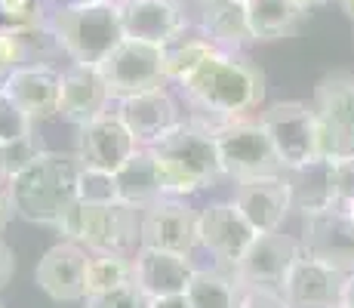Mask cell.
I'll return each instance as SVG.
<instances>
[{
	"instance_id": "ba28073f",
	"label": "cell",
	"mask_w": 354,
	"mask_h": 308,
	"mask_svg": "<svg viewBox=\"0 0 354 308\" xmlns=\"http://www.w3.org/2000/svg\"><path fill=\"white\" fill-rule=\"evenodd\" d=\"M102 78L108 84L111 99H127V96L145 93V90H158L167 87V62H163V46L148 44V40H136L124 37L108 59L99 65Z\"/></svg>"
},
{
	"instance_id": "d590c367",
	"label": "cell",
	"mask_w": 354,
	"mask_h": 308,
	"mask_svg": "<svg viewBox=\"0 0 354 308\" xmlns=\"http://www.w3.org/2000/svg\"><path fill=\"white\" fill-rule=\"evenodd\" d=\"M339 207L354 210V161L339 163Z\"/></svg>"
},
{
	"instance_id": "f35d334b",
	"label": "cell",
	"mask_w": 354,
	"mask_h": 308,
	"mask_svg": "<svg viewBox=\"0 0 354 308\" xmlns=\"http://www.w3.org/2000/svg\"><path fill=\"white\" fill-rule=\"evenodd\" d=\"M151 308H192L188 296H163V299H151Z\"/></svg>"
},
{
	"instance_id": "7c38bea8",
	"label": "cell",
	"mask_w": 354,
	"mask_h": 308,
	"mask_svg": "<svg viewBox=\"0 0 354 308\" xmlns=\"http://www.w3.org/2000/svg\"><path fill=\"white\" fill-rule=\"evenodd\" d=\"M139 142L129 133V127L120 120L118 111H105L102 118L90 120L80 127L77 136V161L80 167L105 170V173H118L120 167L139 152Z\"/></svg>"
},
{
	"instance_id": "9c48e42d",
	"label": "cell",
	"mask_w": 354,
	"mask_h": 308,
	"mask_svg": "<svg viewBox=\"0 0 354 308\" xmlns=\"http://www.w3.org/2000/svg\"><path fill=\"white\" fill-rule=\"evenodd\" d=\"M262 127L271 136L277 157H281L283 170H299L321 157L317 148V120L311 102H277L262 114Z\"/></svg>"
},
{
	"instance_id": "4316f807",
	"label": "cell",
	"mask_w": 354,
	"mask_h": 308,
	"mask_svg": "<svg viewBox=\"0 0 354 308\" xmlns=\"http://www.w3.org/2000/svg\"><path fill=\"white\" fill-rule=\"evenodd\" d=\"M247 287L237 280L234 271L197 269L185 296L192 308H241Z\"/></svg>"
},
{
	"instance_id": "30bf717a",
	"label": "cell",
	"mask_w": 354,
	"mask_h": 308,
	"mask_svg": "<svg viewBox=\"0 0 354 308\" xmlns=\"http://www.w3.org/2000/svg\"><path fill=\"white\" fill-rule=\"evenodd\" d=\"M299 256H302V246L296 237L283 235V231H268V235H256V241L250 244V250L231 271L247 290H253V287L281 290Z\"/></svg>"
},
{
	"instance_id": "8fae6325",
	"label": "cell",
	"mask_w": 354,
	"mask_h": 308,
	"mask_svg": "<svg viewBox=\"0 0 354 308\" xmlns=\"http://www.w3.org/2000/svg\"><path fill=\"white\" fill-rule=\"evenodd\" d=\"M302 253L351 275L354 271V219L342 207L302 216Z\"/></svg>"
},
{
	"instance_id": "cb8c5ba5",
	"label": "cell",
	"mask_w": 354,
	"mask_h": 308,
	"mask_svg": "<svg viewBox=\"0 0 354 308\" xmlns=\"http://www.w3.org/2000/svg\"><path fill=\"white\" fill-rule=\"evenodd\" d=\"M120 191V203H129L136 210H145L151 203H158L163 194V182H160V170H158V157L151 148H139L124 167L114 173Z\"/></svg>"
},
{
	"instance_id": "836d02e7",
	"label": "cell",
	"mask_w": 354,
	"mask_h": 308,
	"mask_svg": "<svg viewBox=\"0 0 354 308\" xmlns=\"http://www.w3.org/2000/svg\"><path fill=\"white\" fill-rule=\"evenodd\" d=\"M84 308H151V296L133 280V284L118 287V290H111V293L84 299Z\"/></svg>"
},
{
	"instance_id": "f6af8a7d",
	"label": "cell",
	"mask_w": 354,
	"mask_h": 308,
	"mask_svg": "<svg viewBox=\"0 0 354 308\" xmlns=\"http://www.w3.org/2000/svg\"><path fill=\"white\" fill-rule=\"evenodd\" d=\"M105 3H124V0H105Z\"/></svg>"
},
{
	"instance_id": "f1b7e54d",
	"label": "cell",
	"mask_w": 354,
	"mask_h": 308,
	"mask_svg": "<svg viewBox=\"0 0 354 308\" xmlns=\"http://www.w3.org/2000/svg\"><path fill=\"white\" fill-rule=\"evenodd\" d=\"M133 256L120 253H90L84 269V299L111 293L118 287L133 284Z\"/></svg>"
},
{
	"instance_id": "6da1fadb",
	"label": "cell",
	"mask_w": 354,
	"mask_h": 308,
	"mask_svg": "<svg viewBox=\"0 0 354 308\" xmlns=\"http://www.w3.org/2000/svg\"><path fill=\"white\" fill-rule=\"evenodd\" d=\"M185 99L222 123L241 120L265 99V74L243 53L219 50L179 84Z\"/></svg>"
},
{
	"instance_id": "ffe728a7",
	"label": "cell",
	"mask_w": 354,
	"mask_h": 308,
	"mask_svg": "<svg viewBox=\"0 0 354 308\" xmlns=\"http://www.w3.org/2000/svg\"><path fill=\"white\" fill-rule=\"evenodd\" d=\"M108 84L102 78L99 65H68L62 71V99H59V118L74 127L102 118L108 111Z\"/></svg>"
},
{
	"instance_id": "ee69618b",
	"label": "cell",
	"mask_w": 354,
	"mask_h": 308,
	"mask_svg": "<svg viewBox=\"0 0 354 308\" xmlns=\"http://www.w3.org/2000/svg\"><path fill=\"white\" fill-rule=\"evenodd\" d=\"M333 308H351V305H345V302H339V305H333Z\"/></svg>"
},
{
	"instance_id": "60d3db41",
	"label": "cell",
	"mask_w": 354,
	"mask_h": 308,
	"mask_svg": "<svg viewBox=\"0 0 354 308\" xmlns=\"http://www.w3.org/2000/svg\"><path fill=\"white\" fill-rule=\"evenodd\" d=\"M339 6H342V12L354 22V0H339Z\"/></svg>"
},
{
	"instance_id": "83f0119b",
	"label": "cell",
	"mask_w": 354,
	"mask_h": 308,
	"mask_svg": "<svg viewBox=\"0 0 354 308\" xmlns=\"http://www.w3.org/2000/svg\"><path fill=\"white\" fill-rule=\"evenodd\" d=\"M222 46H216L213 40L207 37L201 28H192L188 25L179 37H173L167 46H163V62H167V80L179 87L188 74H194L197 68L203 65L213 53H219Z\"/></svg>"
},
{
	"instance_id": "7a4b0ae2",
	"label": "cell",
	"mask_w": 354,
	"mask_h": 308,
	"mask_svg": "<svg viewBox=\"0 0 354 308\" xmlns=\"http://www.w3.org/2000/svg\"><path fill=\"white\" fill-rule=\"evenodd\" d=\"M77 154L44 152L40 148L28 167L6 179L12 207H16L19 216L34 225L59 228L62 219L77 207Z\"/></svg>"
},
{
	"instance_id": "5b68a950",
	"label": "cell",
	"mask_w": 354,
	"mask_h": 308,
	"mask_svg": "<svg viewBox=\"0 0 354 308\" xmlns=\"http://www.w3.org/2000/svg\"><path fill=\"white\" fill-rule=\"evenodd\" d=\"M139 222H142V210L129 207V203L90 207V203L77 201V207L62 219V225L56 231L62 235V241L80 244L86 253H120V256H133L142 246Z\"/></svg>"
},
{
	"instance_id": "e575fe53",
	"label": "cell",
	"mask_w": 354,
	"mask_h": 308,
	"mask_svg": "<svg viewBox=\"0 0 354 308\" xmlns=\"http://www.w3.org/2000/svg\"><path fill=\"white\" fill-rule=\"evenodd\" d=\"M241 308H290L281 290H265V287H253L243 293Z\"/></svg>"
},
{
	"instance_id": "2e32d148",
	"label": "cell",
	"mask_w": 354,
	"mask_h": 308,
	"mask_svg": "<svg viewBox=\"0 0 354 308\" xmlns=\"http://www.w3.org/2000/svg\"><path fill=\"white\" fill-rule=\"evenodd\" d=\"M234 203L259 235L281 231V225L287 222V216L292 210V188H290L287 173L237 182Z\"/></svg>"
},
{
	"instance_id": "4dcf8cb0",
	"label": "cell",
	"mask_w": 354,
	"mask_h": 308,
	"mask_svg": "<svg viewBox=\"0 0 354 308\" xmlns=\"http://www.w3.org/2000/svg\"><path fill=\"white\" fill-rule=\"evenodd\" d=\"M77 201L80 203H90V207L120 203V191H118V179H114V173L80 167V176H77Z\"/></svg>"
},
{
	"instance_id": "9a60e30c",
	"label": "cell",
	"mask_w": 354,
	"mask_h": 308,
	"mask_svg": "<svg viewBox=\"0 0 354 308\" xmlns=\"http://www.w3.org/2000/svg\"><path fill=\"white\" fill-rule=\"evenodd\" d=\"M345 280L348 275L326 262H317L311 256H299L290 269L281 293L290 302V308H333L342 302Z\"/></svg>"
},
{
	"instance_id": "d6986e66",
	"label": "cell",
	"mask_w": 354,
	"mask_h": 308,
	"mask_svg": "<svg viewBox=\"0 0 354 308\" xmlns=\"http://www.w3.org/2000/svg\"><path fill=\"white\" fill-rule=\"evenodd\" d=\"M90 253L74 241H59L44 253L34 269L37 287L56 302H80L84 299V269Z\"/></svg>"
},
{
	"instance_id": "e0dca14e",
	"label": "cell",
	"mask_w": 354,
	"mask_h": 308,
	"mask_svg": "<svg viewBox=\"0 0 354 308\" xmlns=\"http://www.w3.org/2000/svg\"><path fill=\"white\" fill-rule=\"evenodd\" d=\"M118 114L120 120L129 127V133L136 136L142 148L154 145L160 136H167L173 127L182 123V111L176 96L167 90V87H158V90H145L127 96V99L118 102Z\"/></svg>"
},
{
	"instance_id": "1f68e13d",
	"label": "cell",
	"mask_w": 354,
	"mask_h": 308,
	"mask_svg": "<svg viewBox=\"0 0 354 308\" xmlns=\"http://www.w3.org/2000/svg\"><path fill=\"white\" fill-rule=\"evenodd\" d=\"M22 65H31L25 28H3L0 25V84Z\"/></svg>"
},
{
	"instance_id": "4fadbf2b",
	"label": "cell",
	"mask_w": 354,
	"mask_h": 308,
	"mask_svg": "<svg viewBox=\"0 0 354 308\" xmlns=\"http://www.w3.org/2000/svg\"><path fill=\"white\" fill-rule=\"evenodd\" d=\"M259 231L247 222V216L237 210V203H209L197 213V244L216 256L222 265L234 269L241 256L250 250Z\"/></svg>"
},
{
	"instance_id": "44dd1931",
	"label": "cell",
	"mask_w": 354,
	"mask_h": 308,
	"mask_svg": "<svg viewBox=\"0 0 354 308\" xmlns=\"http://www.w3.org/2000/svg\"><path fill=\"white\" fill-rule=\"evenodd\" d=\"M6 93L28 111L31 120H50L59 118V99H62V71L56 65H22L3 80Z\"/></svg>"
},
{
	"instance_id": "8992f818",
	"label": "cell",
	"mask_w": 354,
	"mask_h": 308,
	"mask_svg": "<svg viewBox=\"0 0 354 308\" xmlns=\"http://www.w3.org/2000/svg\"><path fill=\"white\" fill-rule=\"evenodd\" d=\"M317 148L330 161H354V74L333 71L315 87Z\"/></svg>"
},
{
	"instance_id": "b9f144b4",
	"label": "cell",
	"mask_w": 354,
	"mask_h": 308,
	"mask_svg": "<svg viewBox=\"0 0 354 308\" xmlns=\"http://www.w3.org/2000/svg\"><path fill=\"white\" fill-rule=\"evenodd\" d=\"M299 6H302V10H315V6H324L326 0H296Z\"/></svg>"
},
{
	"instance_id": "484cf974",
	"label": "cell",
	"mask_w": 354,
	"mask_h": 308,
	"mask_svg": "<svg viewBox=\"0 0 354 308\" xmlns=\"http://www.w3.org/2000/svg\"><path fill=\"white\" fill-rule=\"evenodd\" d=\"M201 31L222 50H237L250 44L247 0H201Z\"/></svg>"
},
{
	"instance_id": "74e56055",
	"label": "cell",
	"mask_w": 354,
	"mask_h": 308,
	"mask_svg": "<svg viewBox=\"0 0 354 308\" xmlns=\"http://www.w3.org/2000/svg\"><path fill=\"white\" fill-rule=\"evenodd\" d=\"M12 278V250L0 241V287Z\"/></svg>"
},
{
	"instance_id": "ac0fdd59",
	"label": "cell",
	"mask_w": 354,
	"mask_h": 308,
	"mask_svg": "<svg viewBox=\"0 0 354 308\" xmlns=\"http://www.w3.org/2000/svg\"><path fill=\"white\" fill-rule=\"evenodd\" d=\"M197 265L192 256L169 250H154V246H139L133 253V278L151 299L163 296H182L192 284Z\"/></svg>"
},
{
	"instance_id": "7bdbcfd3",
	"label": "cell",
	"mask_w": 354,
	"mask_h": 308,
	"mask_svg": "<svg viewBox=\"0 0 354 308\" xmlns=\"http://www.w3.org/2000/svg\"><path fill=\"white\" fill-rule=\"evenodd\" d=\"M0 179H6V148L0 145Z\"/></svg>"
},
{
	"instance_id": "bcb514c9",
	"label": "cell",
	"mask_w": 354,
	"mask_h": 308,
	"mask_svg": "<svg viewBox=\"0 0 354 308\" xmlns=\"http://www.w3.org/2000/svg\"><path fill=\"white\" fill-rule=\"evenodd\" d=\"M0 308H3V305H0Z\"/></svg>"
},
{
	"instance_id": "8d00e7d4",
	"label": "cell",
	"mask_w": 354,
	"mask_h": 308,
	"mask_svg": "<svg viewBox=\"0 0 354 308\" xmlns=\"http://www.w3.org/2000/svg\"><path fill=\"white\" fill-rule=\"evenodd\" d=\"M12 213H16V207H12V197H10V185H6V179H0V231L10 225Z\"/></svg>"
},
{
	"instance_id": "d6a6232c",
	"label": "cell",
	"mask_w": 354,
	"mask_h": 308,
	"mask_svg": "<svg viewBox=\"0 0 354 308\" xmlns=\"http://www.w3.org/2000/svg\"><path fill=\"white\" fill-rule=\"evenodd\" d=\"M44 22V0H0V25L3 28H34Z\"/></svg>"
},
{
	"instance_id": "ab89813d",
	"label": "cell",
	"mask_w": 354,
	"mask_h": 308,
	"mask_svg": "<svg viewBox=\"0 0 354 308\" xmlns=\"http://www.w3.org/2000/svg\"><path fill=\"white\" fill-rule=\"evenodd\" d=\"M342 302L354 308V271L348 275V280H345V293H342Z\"/></svg>"
},
{
	"instance_id": "7402d4cb",
	"label": "cell",
	"mask_w": 354,
	"mask_h": 308,
	"mask_svg": "<svg viewBox=\"0 0 354 308\" xmlns=\"http://www.w3.org/2000/svg\"><path fill=\"white\" fill-rule=\"evenodd\" d=\"M124 34L136 40L167 46L173 37H179L188 28L185 10L176 0H124L120 3Z\"/></svg>"
},
{
	"instance_id": "52a82bcc",
	"label": "cell",
	"mask_w": 354,
	"mask_h": 308,
	"mask_svg": "<svg viewBox=\"0 0 354 308\" xmlns=\"http://www.w3.org/2000/svg\"><path fill=\"white\" fill-rule=\"evenodd\" d=\"M213 133H216V145H219L222 173L231 176L234 182L287 173L274 145H271V136L265 133L262 120L241 118V120L216 123Z\"/></svg>"
},
{
	"instance_id": "5bb4252c",
	"label": "cell",
	"mask_w": 354,
	"mask_h": 308,
	"mask_svg": "<svg viewBox=\"0 0 354 308\" xmlns=\"http://www.w3.org/2000/svg\"><path fill=\"white\" fill-rule=\"evenodd\" d=\"M139 237L142 246L192 256L194 246H201L197 244V213L179 197H160L158 203L142 210Z\"/></svg>"
},
{
	"instance_id": "f546056e",
	"label": "cell",
	"mask_w": 354,
	"mask_h": 308,
	"mask_svg": "<svg viewBox=\"0 0 354 308\" xmlns=\"http://www.w3.org/2000/svg\"><path fill=\"white\" fill-rule=\"evenodd\" d=\"M31 139H34V120L28 118V111L0 87V145L10 148V145L31 142Z\"/></svg>"
},
{
	"instance_id": "277c9868",
	"label": "cell",
	"mask_w": 354,
	"mask_h": 308,
	"mask_svg": "<svg viewBox=\"0 0 354 308\" xmlns=\"http://www.w3.org/2000/svg\"><path fill=\"white\" fill-rule=\"evenodd\" d=\"M59 46L74 65H102L108 53L127 37L120 3L71 0L46 19Z\"/></svg>"
},
{
	"instance_id": "d4e9b609",
	"label": "cell",
	"mask_w": 354,
	"mask_h": 308,
	"mask_svg": "<svg viewBox=\"0 0 354 308\" xmlns=\"http://www.w3.org/2000/svg\"><path fill=\"white\" fill-rule=\"evenodd\" d=\"M308 10L296 0H247V25L256 44H274L302 28Z\"/></svg>"
},
{
	"instance_id": "3957f363",
	"label": "cell",
	"mask_w": 354,
	"mask_h": 308,
	"mask_svg": "<svg viewBox=\"0 0 354 308\" xmlns=\"http://www.w3.org/2000/svg\"><path fill=\"white\" fill-rule=\"evenodd\" d=\"M158 157L163 194L185 197L209 188L222 173L219 145L216 133L203 120H182L167 136H160L154 145H148Z\"/></svg>"
},
{
	"instance_id": "603a6c76",
	"label": "cell",
	"mask_w": 354,
	"mask_h": 308,
	"mask_svg": "<svg viewBox=\"0 0 354 308\" xmlns=\"http://www.w3.org/2000/svg\"><path fill=\"white\" fill-rule=\"evenodd\" d=\"M292 188V210L302 216L339 207V161L315 157L311 163L287 173Z\"/></svg>"
}]
</instances>
